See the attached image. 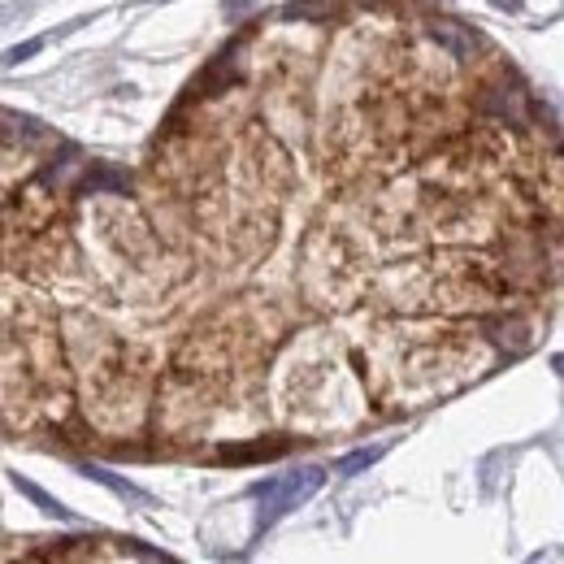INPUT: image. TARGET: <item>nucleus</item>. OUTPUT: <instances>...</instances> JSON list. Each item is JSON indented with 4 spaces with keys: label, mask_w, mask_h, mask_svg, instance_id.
Listing matches in <instances>:
<instances>
[{
    "label": "nucleus",
    "mask_w": 564,
    "mask_h": 564,
    "mask_svg": "<svg viewBox=\"0 0 564 564\" xmlns=\"http://www.w3.org/2000/svg\"><path fill=\"white\" fill-rule=\"evenodd\" d=\"M434 40H443V44H447V48H456L460 57H465V53H474V40H465V35H460V31H452L447 22H438V26H434Z\"/></svg>",
    "instance_id": "obj_4"
},
{
    "label": "nucleus",
    "mask_w": 564,
    "mask_h": 564,
    "mask_svg": "<svg viewBox=\"0 0 564 564\" xmlns=\"http://www.w3.org/2000/svg\"><path fill=\"white\" fill-rule=\"evenodd\" d=\"M286 443H252V447H226L221 460H261V456H279Z\"/></svg>",
    "instance_id": "obj_2"
},
{
    "label": "nucleus",
    "mask_w": 564,
    "mask_h": 564,
    "mask_svg": "<svg viewBox=\"0 0 564 564\" xmlns=\"http://www.w3.org/2000/svg\"><path fill=\"white\" fill-rule=\"evenodd\" d=\"M322 482H326V474H322V469H304V474H291V478H282V482H270V487H261L265 503H270V517H265V521H274L279 512L295 508V503H304V499L317 491Z\"/></svg>",
    "instance_id": "obj_1"
},
{
    "label": "nucleus",
    "mask_w": 564,
    "mask_h": 564,
    "mask_svg": "<svg viewBox=\"0 0 564 564\" xmlns=\"http://www.w3.org/2000/svg\"><path fill=\"white\" fill-rule=\"evenodd\" d=\"M378 460H382V452H378V447H365V452H352V456H344V460L335 465V474H348V478H352V474L369 469V465H378Z\"/></svg>",
    "instance_id": "obj_3"
}]
</instances>
